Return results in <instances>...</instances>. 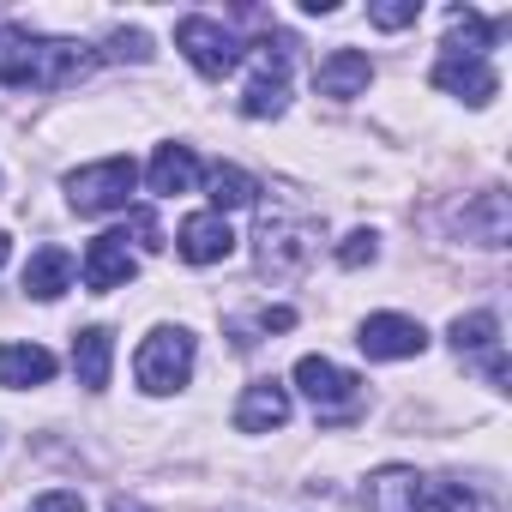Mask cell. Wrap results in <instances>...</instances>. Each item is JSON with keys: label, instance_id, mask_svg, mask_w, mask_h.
Returning a JSON list of instances; mask_svg holds the SVG:
<instances>
[{"label": "cell", "instance_id": "obj_1", "mask_svg": "<svg viewBox=\"0 0 512 512\" xmlns=\"http://www.w3.org/2000/svg\"><path fill=\"white\" fill-rule=\"evenodd\" d=\"M97 61H103L97 49L67 43V37H25V31L0 37V85H13V91H67Z\"/></svg>", "mask_w": 512, "mask_h": 512}, {"label": "cell", "instance_id": "obj_2", "mask_svg": "<svg viewBox=\"0 0 512 512\" xmlns=\"http://www.w3.org/2000/svg\"><path fill=\"white\" fill-rule=\"evenodd\" d=\"M368 512H500V500L458 476H422V470L386 464L368 476Z\"/></svg>", "mask_w": 512, "mask_h": 512}, {"label": "cell", "instance_id": "obj_3", "mask_svg": "<svg viewBox=\"0 0 512 512\" xmlns=\"http://www.w3.org/2000/svg\"><path fill=\"white\" fill-rule=\"evenodd\" d=\"M314 247H320V223L290 211V205H272L260 211V229H253V260H260L266 278H290L314 260Z\"/></svg>", "mask_w": 512, "mask_h": 512}, {"label": "cell", "instance_id": "obj_4", "mask_svg": "<svg viewBox=\"0 0 512 512\" xmlns=\"http://www.w3.org/2000/svg\"><path fill=\"white\" fill-rule=\"evenodd\" d=\"M193 356H199V344H193L187 326H157V332L139 344L133 374H139V386H145L151 398H169V392H181V386L193 380Z\"/></svg>", "mask_w": 512, "mask_h": 512}, {"label": "cell", "instance_id": "obj_5", "mask_svg": "<svg viewBox=\"0 0 512 512\" xmlns=\"http://www.w3.org/2000/svg\"><path fill=\"white\" fill-rule=\"evenodd\" d=\"M139 187V163L133 157H103V163H85L67 175V205L79 217H109V211H127Z\"/></svg>", "mask_w": 512, "mask_h": 512}, {"label": "cell", "instance_id": "obj_6", "mask_svg": "<svg viewBox=\"0 0 512 512\" xmlns=\"http://www.w3.org/2000/svg\"><path fill=\"white\" fill-rule=\"evenodd\" d=\"M290 380H296V392L320 410V422H350V416L362 410V380L344 374V368L326 362V356H302Z\"/></svg>", "mask_w": 512, "mask_h": 512}, {"label": "cell", "instance_id": "obj_7", "mask_svg": "<svg viewBox=\"0 0 512 512\" xmlns=\"http://www.w3.org/2000/svg\"><path fill=\"white\" fill-rule=\"evenodd\" d=\"M290 109V43H260V55H253V79L241 91V115L247 121H272Z\"/></svg>", "mask_w": 512, "mask_h": 512}, {"label": "cell", "instance_id": "obj_8", "mask_svg": "<svg viewBox=\"0 0 512 512\" xmlns=\"http://www.w3.org/2000/svg\"><path fill=\"white\" fill-rule=\"evenodd\" d=\"M175 49H181V55L193 61V73H205V79H223V73L241 67V43H235V31H223V25L205 19V13H193V19L175 25Z\"/></svg>", "mask_w": 512, "mask_h": 512}, {"label": "cell", "instance_id": "obj_9", "mask_svg": "<svg viewBox=\"0 0 512 512\" xmlns=\"http://www.w3.org/2000/svg\"><path fill=\"white\" fill-rule=\"evenodd\" d=\"M428 79H434V91H446L470 109H488L500 97V73L488 67V55H440Z\"/></svg>", "mask_w": 512, "mask_h": 512}, {"label": "cell", "instance_id": "obj_10", "mask_svg": "<svg viewBox=\"0 0 512 512\" xmlns=\"http://www.w3.org/2000/svg\"><path fill=\"white\" fill-rule=\"evenodd\" d=\"M356 344H362L368 362H410V356L428 350V332L410 314H368L362 332H356Z\"/></svg>", "mask_w": 512, "mask_h": 512}, {"label": "cell", "instance_id": "obj_11", "mask_svg": "<svg viewBox=\"0 0 512 512\" xmlns=\"http://www.w3.org/2000/svg\"><path fill=\"white\" fill-rule=\"evenodd\" d=\"M452 223H458L464 241H476V247H506V241H512V205H506L500 187H482L476 199H464V205L452 211Z\"/></svg>", "mask_w": 512, "mask_h": 512}, {"label": "cell", "instance_id": "obj_12", "mask_svg": "<svg viewBox=\"0 0 512 512\" xmlns=\"http://www.w3.org/2000/svg\"><path fill=\"white\" fill-rule=\"evenodd\" d=\"M175 253L187 266H217V260H229L235 253V229H229V217H217V211H193L187 223H181V235H175Z\"/></svg>", "mask_w": 512, "mask_h": 512}, {"label": "cell", "instance_id": "obj_13", "mask_svg": "<svg viewBox=\"0 0 512 512\" xmlns=\"http://www.w3.org/2000/svg\"><path fill=\"white\" fill-rule=\"evenodd\" d=\"M290 410H296V398H290L284 380H253L241 392V404H235V428L241 434H272V428L290 422Z\"/></svg>", "mask_w": 512, "mask_h": 512}, {"label": "cell", "instance_id": "obj_14", "mask_svg": "<svg viewBox=\"0 0 512 512\" xmlns=\"http://www.w3.org/2000/svg\"><path fill=\"white\" fill-rule=\"evenodd\" d=\"M85 290H97V296H109V290H121L133 272H139V260H133V247H127V235H97L91 247H85Z\"/></svg>", "mask_w": 512, "mask_h": 512}, {"label": "cell", "instance_id": "obj_15", "mask_svg": "<svg viewBox=\"0 0 512 512\" xmlns=\"http://www.w3.org/2000/svg\"><path fill=\"white\" fill-rule=\"evenodd\" d=\"M314 85H320V97L350 103V97H362V91L374 85V61H368L362 49H332V55L320 61V73H314Z\"/></svg>", "mask_w": 512, "mask_h": 512}, {"label": "cell", "instance_id": "obj_16", "mask_svg": "<svg viewBox=\"0 0 512 512\" xmlns=\"http://www.w3.org/2000/svg\"><path fill=\"white\" fill-rule=\"evenodd\" d=\"M205 181V169H199V157H193V145H157V157H151V169H145V187L157 193V199H175V193H193Z\"/></svg>", "mask_w": 512, "mask_h": 512}, {"label": "cell", "instance_id": "obj_17", "mask_svg": "<svg viewBox=\"0 0 512 512\" xmlns=\"http://www.w3.org/2000/svg\"><path fill=\"white\" fill-rule=\"evenodd\" d=\"M73 253L67 247H37L31 253V266H25V296H37V302H55V296H67L73 290Z\"/></svg>", "mask_w": 512, "mask_h": 512}, {"label": "cell", "instance_id": "obj_18", "mask_svg": "<svg viewBox=\"0 0 512 512\" xmlns=\"http://www.w3.org/2000/svg\"><path fill=\"white\" fill-rule=\"evenodd\" d=\"M109 368H115V332L109 326H85L73 338V374H79V386L103 392L109 386Z\"/></svg>", "mask_w": 512, "mask_h": 512}, {"label": "cell", "instance_id": "obj_19", "mask_svg": "<svg viewBox=\"0 0 512 512\" xmlns=\"http://www.w3.org/2000/svg\"><path fill=\"white\" fill-rule=\"evenodd\" d=\"M49 380H55V356L43 344H0V386L25 392V386H49Z\"/></svg>", "mask_w": 512, "mask_h": 512}, {"label": "cell", "instance_id": "obj_20", "mask_svg": "<svg viewBox=\"0 0 512 512\" xmlns=\"http://www.w3.org/2000/svg\"><path fill=\"white\" fill-rule=\"evenodd\" d=\"M452 37H446V55H488L500 37H506V19H482L476 7H452Z\"/></svg>", "mask_w": 512, "mask_h": 512}, {"label": "cell", "instance_id": "obj_21", "mask_svg": "<svg viewBox=\"0 0 512 512\" xmlns=\"http://www.w3.org/2000/svg\"><path fill=\"white\" fill-rule=\"evenodd\" d=\"M205 187H211V211L217 217L223 211H241V205H260V181H253L247 169H235V163L205 169Z\"/></svg>", "mask_w": 512, "mask_h": 512}, {"label": "cell", "instance_id": "obj_22", "mask_svg": "<svg viewBox=\"0 0 512 512\" xmlns=\"http://www.w3.org/2000/svg\"><path fill=\"white\" fill-rule=\"evenodd\" d=\"M446 338H452V350H458V356H482V350H494V344H500V320H494L488 308H476V314H458Z\"/></svg>", "mask_w": 512, "mask_h": 512}, {"label": "cell", "instance_id": "obj_23", "mask_svg": "<svg viewBox=\"0 0 512 512\" xmlns=\"http://www.w3.org/2000/svg\"><path fill=\"white\" fill-rule=\"evenodd\" d=\"M374 260H380V235H374V229H350V235L338 241V266L362 272V266H374Z\"/></svg>", "mask_w": 512, "mask_h": 512}, {"label": "cell", "instance_id": "obj_24", "mask_svg": "<svg viewBox=\"0 0 512 512\" xmlns=\"http://www.w3.org/2000/svg\"><path fill=\"white\" fill-rule=\"evenodd\" d=\"M368 19L380 31H404V25L422 19V0H368Z\"/></svg>", "mask_w": 512, "mask_h": 512}, {"label": "cell", "instance_id": "obj_25", "mask_svg": "<svg viewBox=\"0 0 512 512\" xmlns=\"http://www.w3.org/2000/svg\"><path fill=\"white\" fill-rule=\"evenodd\" d=\"M290 326H296V308H260L253 320H235L229 332H235V344L247 350V332H266V338H272V332H290Z\"/></svg>", "mask_w": 512, "mask_h": 512}, {"label": "cell", "instance_id": "obj_26", "mask_svg": "<svg viewBox=\"0 0 512 512\" xmlns=\"http://www.w3.org/2000/svg\"><path fill=\"white\" fill-rule=\"evenodd\" d=\"M103 61H151V37L145 31H115L109 49H103Z\"/></svg>", "mask_w": 512, "mask_h": 512}, {"label": "cell", "instance_id": "obj_27", "mask_svg": "<svg viewBox=\"0 0 512 512\" xmlns=\"http://www.w3.org/2000/svg\"><path fill=\"white\" fill-rule=\"evenodd\" d=\"M25 512H85V494H73V488H55V494H43V500H31Z\"/></svg>", "mask_w": 512, "mask_h": 512}, {"label": "cell", "instance_id": "obj_28", "mask_svg": "<svg viewBox=\"0 0 512 512\" xmlns=\"http://www.w3.org/2000/svg\"><path fill=\"white\" fill-rule=\"evenodd\" d=\"M133 229H139V247H151V253L163 247V235H157V217H151V211H133Z\"/></svg>", "mask_w": 512, "mask_h": 512}, {"label": "cell", "instance_id": "obj_29", "mask_svg": "<svg viewBox=\"0 0 512 512\" xmlns=\"http://www.w3.org/2000/svg\"><path fill=\"white\" fill-rule=\"evenodd\" d=\"M482 368H488L494 392H506V356H500V344H494V350H482Z\"/></svg>", "mask_w": 512, "mask_h": 512}, {"label": "cell", "instance_id": "obj_30", "mask_svg": "<svg viewBox=\"0 0 512 512\" xmlns=\"http://www.w3.org/2000/svg\"><path fill=\"white\" fill-rule=\"evenodd\" d=\"M109 512H151V506H139V500H115Z\"/></svg>", "mask_w": 512, "mask_h": 512}, {"label": "cell", "instance_id": "obj_31", "mask_svg": "<svg viewBox=\"0 0 512 512\" xmlns=\"http://www.w3.org/2000/svg\"><path fill=\"white\" fill-rule=\"evenodd\" d=\"M7 253H13V241H7V229H0V266H7Z\"/></svg>", "mask_w": 512, "mask_h": 512}]
</instances>
